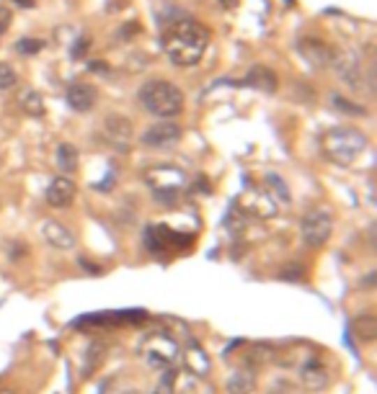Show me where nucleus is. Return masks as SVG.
<instances>
[{
  "label": "nucleus",
  "instance_id": "22",
  "mask_svg": "<svg viewBox=\"0 0 377 394\" xmlns=\"http://www.w3.org/2000/svg\"><path fill=\"white\" fill-rule=\"evenodd\" d=\"M77 165H80V155H77V147H75V144L62 142L60 147H57V168L62 170V176H68V173H75Z\"/></svg>",
  "mask_w": 377,
  "mask_h": 394
},
{
  "label": "nucleus",
  "instance_id": "23",
  "mask_svg": "<svg viewBox=\"0 0 377 394\" xmlns=\"http://www.w3.org/2000/svg\"><path fill=\"white\" fill-rule=\"evenodd\" d=\"M266 191L272 193V199H274L276 204H290V188H287V183L282 181V176H276V173H269L266 176Z\"/></svg>",
  "mask_w": 377,
  "mask_h": 394
},
{
  "label": "nucleus",
  "instance_id": "4",
  "mask_svg": "<svg viewBox=\"0 0 377 394\" xmlns=\"http://www.w3.org/2000/svg\"><path fill=\"white\" fill-rule=\"evenodd\" d=\"M140 356H142V361H145L150 369H158V371L176 369L179 356H181L179 340L171 335H165V333H150V335L140 343Z\"/></svg>",
  "mask_w": 377,
  "mask_h": 394
},
{
  "label": "nucleus",
  "instance_id": "11",
  "mask_svg": "<svg viewBox=\"0 0 377 394\" xmlns=\"http://www.w3.org/2000/svg\"><path fill=\"white\" fill-rule=\"evenodd\" d=\"M240 206L258 219H272L279 211V204L272 199V193L266 188H249L246 196L240 199Z\"/></svg>",
  "mask_w": 377,
  "mask_h": 394
},
{
  "label": "nucleus",
  "instance_id": "36",
  "mask_svg": "<svg viewBox=\"0 0 377 394\" xmlns=\"http://www.w3.org/2000/svg\"><path fill=\"white\" fill-rule=\"evenodd\" d=\"M220 6H223V8H235L238 0H220Z\"/></svg>",
  "mask_w": 377,
  "mask_h": 394
},
{
  "label": "nucleus",
  "instance_id": "31",
  "mask_svg": "<svg viewBox=\"0 0 377 394\" xmlns=\"http://www.w3.org/2000/svg\"><path fill=\"white\" fill-rule=\"evenodd\" d=\"M88 47H91V39H88V36H80V39L75 42V47H73V52H70V54H73V59L86 57Z\"/></svg>",
  "mask_w": 377,
  "mask_h": 394
},
{
  "label": "nucleus",
  "instance_id": "27",
  "mask_svg": "<svg viewBox=\"0 0 377 394\" xmlns=\"http://www.w3.org/2000/svg\"><path fill=\"white\" fill-rule=\"evenodd\" d=\"M47 47L44 39H18L16 42V52L24 54V57H31V54H39V52Z\"/></svg>",
  "mask_w": 377,
  "mask_h": 394
},
{
  "label": "nucleus",
  "instance_id": "1",
  "mask_svg": "<svg viewBox=\"0 0 377 394\" xmlns=\"http://www.w3.org/2000/svg\"><path fill=\"white\" fill-rule=\"evenodd\" d=\"M207 47H209V31H207V26H202L199 21H191V18L176 21L163 36L165 54L179 68L197 65L199 59L205 57Z\"/></svg>",
  "mask_w": 377,
  "mask_h": 394
},
{
  "label": "nucleus",
  "instance_id": "37",
  "mask_svg": "<svg viewBox=\"0 0 377 394\" xmlns=\"http://www.w3.org/2000/svg\"><path fill=\"white\" fill-rule=\"evenodd\" d=\"M0 394H16L13 389H8V386H0Z\"/></svg>",
  "mask_w": 377,
  "mask_h": 394
},
{
  "label": "nucleus",
  "instance_id": "12",
  "mask_svg": "<svg viewBox=\"0 0 377 394\" xmlns=\"http://www.w3.org/2000/svg\"><path fill=\"white\" fill-rule=\"evenodd\" d=\"M297 50H300V54L308 59L313 68H320V70L331 68L334 47H328L323 39H318V36H302L300 42H297Z\"/></svg>",
  "mask_w": 377,
  "mask_h": 394
},
{
  "label": "nucleus",
  "instance_id": "25",
  "mask_svg": "<svg viewBox=\"0 0 377 394\" xmlns=\"http://www.w3.org/2000/svg\"><path fill=\"white\" fill-rule=\"evenodd\" d=\"M181 394H214V386L207 384V379H197V377H184L179 386Z\"/></svg>",
  "mask_w": 377,
  "mask_h": 394
},
{
  "label": "nucleus",
  "instance_id": "34",
  "mask_svg": "<svg viewBox=\"0 0 377 394\" xmlns=\"http://www.w3.org/2000/svg\"><path fill=\"white\" fill-rule=\"evenodd\" d=\"M362 289H367V291H369V289H375V273H367V276H364V278H362Z\"/></svg>",
  "mask_w": 377,
  "mask_h": 394
},
{
  "label": "nucleus",
  "instance_id": "13",
  "mask_svg": "<svg viewBox=\"0 0 377 394\" xmlns=\"http://www.w3.org/2000/svg\"><path fill=\"white\" fill-rule=\"evenodd\" d=\"M75 193H77V185L73 178L57 176V178H52L50 185H47V204L54 206V209H65V206L73 204Z\"/></svg>",
  "mask_w": 377,
  "mask_h": 394
},
{
  "label": "nucleus",
  "instance_id": "21",
  "mask_svg": "<svg viewBox=\"0 0 377 394\" xmlns=\"http://www.w3.org/2000/svg\"><path fill=\"white\" fill-rule=\"evenodd\" d=\"M352 333L360 343H372L377 338V317L375 315H360L352 319Z\"/></svg>",
  "mask_w": 377,
  "mask_h": 394
},
{
  "label": "nucleus",
  "instance_id": "35",
  "mask_svg": "<svg viewBox=\"0 0 377 394\" xmlns=\"http://www.w3.org/2000/svg\"><path fill=\"white\" fill-rule=\"evenodd\" d=\"M13 6H18V8H31L34 6V0H10Z\"/></svg>",
  "mask_w": 377,
  "mask_h": 394
},
{
  "label": "nucleus",
  "instance_id": "20",
  "mask_svg": "<svg viewBox=\"0 0 377 394\" xmlns=\"http://www.w3.org/2000/svg\"><path fill=\"white\" fill-rule=\"evenodd\" d=\"M18 106L24 111L26 116H44V98L42 93L36 91V88H21L18 91Z\"/></svg>",
  "mask_w": 377,
  "mask_h": 394
},
{
  "label": "nucleus",
  "instance_id": "17",
  "mask_svg": "<svg viewBox=\"0 0 377 394\" xmlns=\"http://www.w3.org/2000/svg\"><path fill=\"white\" fill-rule=\"evenodd\" d=\"M243 85H249V88H256V91H264V93H276L279 88V77L272 68H266V65H253L249 70V75L240 80Z\"/></svg>",
  "mask_w": 377,
  "mask_h": 394
},
{
  "label": "nucleus",
  "instance_id": "16",
  "mask_svg": "<svg viewBox=\"0 0 377 394\" xmlns=\"http://www.w3.org/2000/svg\"><path fill=\"white\" fill-rule=\"evenodd\" d=\"M65 101H68V106L73 111L83 114V111H91L96 106V101H98V91L88 83H75L65 91Z\"/></svg>",
  "mask_w": 377,
  "mask_h": 394
},
{
  "label": "nucleus",
  "instance_id": "15",
  "mask_svg": "<svg viewBox=\"0 0 377 394\" xmlns=\"http://www.w3.org/2000/svg\"><path fill=\"white\" fill-rule=\"evenodd\" d=\"M39 232H42L44 243L57 248V250H73L75 248V235L62 222H57V219H44Z\"/></svg>",
  "mask_w": 377,
  "mask_h": 394
},
{
  "label": "nucleus",
  "instance_id": "2",
  "mask_svg": "<svg viewBox=\"0 0 377 394\" xmlns=\"http://www.w3.org/2000/svg\"><path fill=\"white\" fill-rule=\"evenodd\" d=\"M320 147H323V155L334 165L346 168L367 150V137L362 135L360 129H354V126H334V129H328L326 135L320 137Z\"/></svg>",
  "mask_w": 377,
  "mask_h": 394
},
{
  "label": "nucleus",
  "instance_id": "9",
  "mask_svg": "<svg viewBox=\"0 0 377 394\" xmlns=\"http://www.w3.org/2000/svg\"><path fill=\"white\" fill-rule=\"evenodd\" d=\"M103 137L106 142L112 144L114 150L129 152V144H132V121L121 114H112V116L103 119Z\"/></svg>",
  "mask_w": 377,
  "mask_h": 394
},
{
  "label": "nucleus",
  "instance_id": "6",
  "mask_svg": "<svg viewBox=\"0 0 377 394\" xmlns=\"http://www.w3.org/2000/svg\"><path fill=\"white\" fill-rule=\"evenodd\" d=\"M300 235L308 248H323L334 235V217L326 209H310L300 222Z\"/></svg>",
  "mask_w": 377,
  "mask_h": 394
},
{
  "label": "nucleus",
  "instance_id": "33",
  "mask_svg": "<svg viewBox=\"0 0 377 394\" xmlns=\"http://www.w3.org/2000/svg\"><path fill=\"white\" fill-rule=\"evenodd\" d=\"M109 65H106V62H91V65H88V70H91V73H98V75H106V73H109Z\"/></svg>",
  "mask_w": 377,
  "mask_h": 394
},
{
  "label": "nucleus",
  "instance_id": "7",
  "mask_svg": "<svg viewBox=\"0 0 377 394\" xmlns=\"http://www.w3.org/2000/svg\"><path fill=\"white\" fill-rule=\"evenodd\" d=\"M181 137H184V129L179 124H173V121H158V124L145 129L142 144L150 147V150H168V147L181 142Z\"/></svg>",
  "mask_w": 377,
  "mask_h": 394
},
{
  "label": "nucleus",
  "instance_id": "28",
  "mask_svg": "<svg viewBox=\"0 0 377 394\" xmlns=\"http://www.w3.org/2000/svg\"><path fill=\"white\" fill-rule=\"evenodd\" d=\"M16 83H18V75H16V70H13V65L0 62V91H8V88H13Z\"/></svg>",
  "mask_w": 377,
  "mask_h": 394
},
{
  "label": "nucleus",
  "instance_id": "5",
  "mask_svg": "<svg viewBox=\"0 0 377 394\" xmlns=\"http://www.w3.org/2000/svg\"><path fill=\"white\" fill-rule=\"evenodd\" d=\"M147 183L153 188L155 199L171 204L176 202L179 191L186 183V176H184V170L173 168V165H161V168H153L147 173Z\"/></svg>",
  "mask_w": 377,
  "mask_h": 394
},
{
  "label": "nucleus",
  "instance_id": "32",
  "mask_svg": "<svg viewBox=\"0 0 377 394\" xmlns=\"http://www.w3.org/2000/svg\"><path fill=\"white\" fill-rule=\"evenodd\" d=\"M10 21H13V16H10V10L6 8V6H0V36L8 31Z\"/></svg>",
  "mask_w": 377,
  "mask_h": 394
},
{
  "label": "nucleus",
  "instance_id": "19",
  "mask_svg": "<svg viewBox=\"0 0 377 394\" xmlns=\"http://www.w3.org/2000/svg\"><path fill=\"white\" fill-rule=\"evenodd\" d=\"M173 240H176V235H173L168 227L163 225H153L145 229V245L147 250L153 252H163L168 250V245H173Z\"/></svg>",
  "mask_w": 377,
  "mask_h": 394
},
{
  "label": "nucleus",
  "instance_id": "10",
  "mask_svg": "<svg viewBox=\"0 0 377 394\" xmlns=\"http://www.w3.org/2000/svg\"><path fill=\"white\" fill-rule=\"evenodd\" d=\"M179 361L184 363V371L188 377H197V379H207L209 371H212V361L207 356V351L197 340H188L186 348H181Z\"/></svg>",
  "mask_w": 377,
  "mask_h": 394
},
{
  "label": "nucleus",
  "instance_id": "18",
  "mask_svg": "<svg viewBox=\"0 0 377 394\" xmlns=\"http://www.w3.org/2000/svg\"><path fill=\"white\" fill-rule=\"evenodd\" d=\"M228 394H253L256 392V371L253 366H240L230 374L228 384H225Z\"/></svg>",
  "mask_w": 377,
  "mask_h": 394
},
{
  "label": "nucleus",
  "instance_id": "8",
  "mask_svg": "<svg viewBox=\"0 0 377 394\" xmlns=\"http://www.w3.org/2000/svg\"><path fill=\"white\" fill-rule=\"evenodd\" d=\"M331 68H336L339 77H341L346 85H352L354 91L364 88V80H362V59L357 57L354 52L334 50V57H331Z\"/></svg>",
  "mask_w": 377,
  "mask_h": 394
},
{
  "label": "nucleus",
  "instance_id": "29",
  "mask_svg": "<svg viewBox=\"0 0 377 394\" xmlns=\"http://www.w3.org/2000/svg\"><path fill=\"white\" fill-rule=\"evenodd\" d=\"M153 394H176V369H168L163 374V379L158 381Z\"/></svg>",
  "mask_w": 377,
  "mask_h": 394
},
{
  "label": "nucleus",
  "instance_id": "26",
  "mask_svg": "<svg viewBox=\"0 0 377 394\" xmlns=\"http://www.w3.org/2000/svg\"><path fill=\"white\" fill-rule=\"evenodd\" d=\"M331 103H334V109H339L341 114H349V116H364V114H367V111L362 109L360 103H352L349 98L339 96V93H334V96H331Z\"/></svg>",
  "mask_w": 377,
  "mask_h": 394
},
{
  "label": "nucleus",
  "instance_id": "3",
  "mask_svg": "<svg viewBox=\"0 0 377 394\" xmlns=\"http://www.w3.org/2000/svg\"><path fill=\"white\" fill-rule=\"evenodd\" d=\"M140 103H142V109L150 111L153 116L173 119L184 111V93H181L179 85H173L171 80L155 77V80H147V83L140 88Z\"/></svg>",
  "mask_w": 377,
  "mask_h": 394
},
{
  "label": "nucleus",
  "instance_id": "14",
  "mask_svg": "<svg viewBox=\"0 0 377 394\" xmlns=\"http://www.w3.org/2000/svg\"><path fill=\"white\" fill-rule=\"evenodd\" d=\"M300 384L305 386L308 392H323V389H328V384H331V374H328V369L320 361L308 358V361H302V366H300Z\"/></svg>",
  "mask_w": 377,
  "mask_h": 394
},
{
  "label": "nucleus",
  "instance_id": "24",
  "mask_svg": "<svg viewBox=\"0 0 377 394\" xmlns=\"http://www.w3.org/2000/svg\"><path fill=\"white\" fill-rule=\"evenodd\" d=\"M103 358H106V343L103 340H94L86 351V374H94L101 366Z\"/></svg>",
  "mask_w": 377,
  "mask_h": 394
},
{
  "label": "nucleus",
  "instance_id": "30",
  "mask_svg": "<svg viewBox=\"0 0 377 394\" xmlns=\"http://www.w3.org/2000/svg\"><path fill=\"white\" fill-rule=\"evenodd\" d=\"M251 358L256 361V363H266V361L276 358V348H272V345H256L253 353H251Z\"/></svg>",
  "mask_w": 377,
  "mask_h": 394
}]
</instances>
